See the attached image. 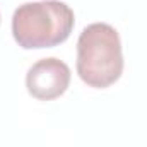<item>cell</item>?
Returning <instances> with one entry per match:
<instances>
[{
    "mask_svg": "<svg viewBox=\"0 0 147 147\" xmlns=\"http://www.w3.org/2000/svg\"><path fill=\"white\" fill-rule=\"evenodd\" d=\"M123 51L118 31L106 22L82 29L77 39V74L84 84L106 89L123 74Z\"/></svg>",
    "mask_w": 147,
    "mask_h": 147,
    "instance_id": "obj_2",
    "label": "cell"
},
{
    "mask_svg": "<svg viewBox=\"0 0 147 147\" xmlns=\"http://www.w3.org/2000/svg\"><path fill=\"white\" fill-rule=\"evenodd\" d=\"M72 74L65 62L50 57L41 58L29 67L26 74L28 92L39 101H51L60 98L70 86Z\"/></svg>",
    "mask_w": 147,
    "mask_h": 147,
    "instance_id": "obj_3",
    "label": "cell"
},
{
    "mask_svg": "<svg viewBox=\"0 0 147 147\" xmlns=\"http://www.w3.org/2000/svg\"><path fill=\"white\" fill-rule=\"evenodd\" d=\"M74 24V10L65 2H28L12 16V36L24 50L53 48L69 39Z\"/></svg>",
    "mask_w": 147,
    "mask_h": 147,
    "instance_id": "obj_1",
    "label": "cell"
}]
</instances>
